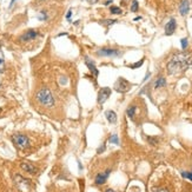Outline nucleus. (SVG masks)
<instances>
[{
	"mask_svg": "<svg viewBox=\"0 0 192 192\" xmlns=\"http://www.w3.org/2000/svg\"><path fill=\"white\" fill-rule=\"evenodd\" d=\"M85 63H86V65H87V67L90 69V71H92L93 72V74H95V77H98V74H99V71L97 70V67L95 66V64H93V61H90V59L89 58H86L85 59Z\"/></svg>",
	"mask_w": 192,
	"mask_h": 192,
	"instance_id": "obj_14",
	"label": "nucleus"
},
{
	"mask_svg": "<svg viewBox=\"0 0 192 192\" xmlns=\"http://www.w3.org/2000/svg\"><path fill=\"white\" fill-rule=\"evenodd\" d=\"M190 11V2L189 0H182L179 4V12L182 15H186Z\"/></svg>",
	"mask_w": 192,
	"mask_h": 192,
	"instance_id": "obj_12",
	"label": "nucleus"
},
{
	"mask_svg": "<svg viewBox=\"0 0 192 192\" xmlns=\"http://www.w3.org/2000/svg\"><path fill=\"white\" fill-rule=\"evenodd\" d=\"M87 2H90V4H97L98 2V0H86Z\"/></svg>",
	"mask_w": 192,
	"mask_h": 192,
	"instance_id": "obj_30",
	"label": "nucleus"
},
{
	"mask_svg": "<svg viewBox=\"0 0 192 192\" xmlns=\"http://www.w3.org/2000/svg\"><path fill=\"white\" fill-rule=\"evenodd\" d=\"M149 77H150V73H149V72H147V74H146V77H145V78H144V82H146V80H147V79H149Z\"/></svg>",
	"mask_w": 192,
	"mask_h": 192,
	"instance_id": "obj_31",
	"label": "nucleus"
},
{
	"mask_svg": "<svg viewBox=\"0 0 192 192\" xmlns=\"http://www.w3.org/2000/svg\"><path fill=\"white\" fill-rule=\"evenodd\" d=\"M110 12L112 13V14H121V8L120 7H117V6H111V8H110Z\"/></svg>",
	"mask_w": 192,
	"mask_h": 192,
	"instance_id": "obj_18",
	"label": "nucleus"
},
{
	"mask_svg": "<svg viewBox=\"0 0 192 192\" xmlns=\"http://www.w3.org/2000/svg\"><path fill=\"white\" fill-rule=\"evenodd\" d=\"M104 192H117V191H114V190H112V189H107V190H105Z\"/></svg>",
	"mask_w": 192,
	"mask_h": 192,
	"instance_id": "obj_32",
	"label": "nucleus"
},
{
	"mask_svg": "<svg viewBox=\"0 0 192 192\" xmlns=\"http://www.w3.org/2000/svg\"><path fill=\"white\" fill-rule=\"evenodd\" d=\"M38 1H43V0H38Z\"/></svg>",
	"mask_w": 192,
	"mask_h": 192,
	"instance_id": "obj_34",
	"label": "nucleus"
},
{
	"mask_svg": "<svg viewBox=\"0 0 192 192\" xmlns=\"http://www.w3.org/2000/svg\"><path fill=\"white\" fill-rule=\"evenodd\" d=\"M108 141H110L111 144H115V145H118V144H119V139H118V136H117V134H112V136L110 137Z\"/></svg>",
	"mask_w": 192,
	"mask_h": 192,
	"instance_id": "obj_19",
	"label": "nucleus"
},
{
	"mask_svg": "<svg viewBox=\"0 0 192 192\" xmlns=\"http://www.w3.org/2000/svg\"><path fill=\"white\" fill-rule=\"evenodd\" d=\"M104 151H105V144H102V146L98 149V153H101V152H104Z\"/></svg>",
	"mask_w": 192,
	"mask_h": 192,
	"instance_id": "obj_27",
	"label": "nucleus"
},
{
	"mask_svg": "<svg viewBox=\"0 0 192 192\" xmlns=\"http://www.w3.org/2000/svg\"><path fill=\"white\" fill-rule=\"evenodd\" d=\"M153 192H169V191L165 190V189H154V191Z\"/></svg>",
	"mask_w": 192,
	"mask_h": 192,
	"instance_id": "obj_29",
	"label": "nucleus"
},
{
	"mask_svg": "<svg viewBox=\"0 0 192 192\" xmlns=\"http://www.w3.org/2000/svg\"><path fill=\"white\" fill-rule=\"evenodd\" d=\"M105 117H106V119L108 120L110 124H114V123L117 121V114H115V112L112 111V110L106 111V112H105Z\"/></svg>",
	"mask_w": 192,
	"mask_h": 192,
	"instance_id": "obj_13",
	"label": "nucleus"
},
{
	"mask_svg": "<svg viewBox=\"0 0 192 192\" xmlns=\"http://www.w3.org/2000/svg\"><path fill=\"white\" fill-rule=\"evenodd\" d=\"M136 110H137V107H136L134 105H131V106L126 110V114H127L130 118H133L134 114H136Z\"/></svg>",
	"mask_w": 192,
	"mask_h": 192,
	"instance_id": "obj_16",
	"label": "nucleus"
},
{
	"mask_svg": "<svg viewBox=\"0 0 192 192\" xmlns=\"http://www.w3.org/2000/svg\"><path fill=\"white\" fill-rule=\"evenodd\" d=\"M143 64H144V58H143V59H140L139 61H137V63H134V64L130 65V69H138V67H140Z\"/></svg>",
	"mask_w": 192,
	"mask_h": 192,
	"instance_id": "obj_20",
	"label": "nucleus"
},
{
	"mask_svg": "<svg viewBox=\"0 0 192 192\" xmlns=\"http://www.w3.org/2000/svg\"><path fill=\"white\" fill-rule=\"evenodd\" d=\"M21 170H24L25 172H27V173H31V175H34V173H37V167L33 165V164H31L30 162H24V163H21Z\"/></svg>",
	"mask_w": 192,
	"mask_h": 192,
	"instance_id": "obj_11",
	"label": "nucleus"
},
{
	"mask_svg": "<svg viewBox=\"0 0 192 192\" xmlns=\"http://www.w3.org/2000/svg\"><path fill=\"white\" fill-rule=\"evenodd\" d=\"M182 176L184 178H188L192 182V172H182Z\"/></svg>",
	"mask_w": 192,
	"mask_h": 192,
	"instance_id": "obj_25",
	"label": "nucleus"
},
{
	"mask_svg": "<svg viewBox=\"0 0 192 192\" xmlns=\"http://www.w3.org/2000/svg\"><path fill=\"white\" fill-rule=\"evenodd\" d=\"M14 2H15V0H12V1H11V4H9V7H12V6H13V4H14Z\"/></svg>",
	"mask_w": 192,
	"mask_h": 192,
	"instance_id": "obj_33",
	"label": "nucleus"
},
{
	"mask_svg": "<svg viewBox=\"0 0 192 192\" xmlns=\"http://www.w3.org/2000/svg\"><path fill=\"white\" fill-rule=\"evenodd\" d=\"M46 18H47V17H46V13L43 11V12H41V15H39V19H40V20H45Z\"/></svg>",
	"mask_w": 192,
	"mask_h": 192,
	"instance_id": "obj_26",
	"label": "nucleus"
},
{
	"mask_svg": "<svg viewBox=\"0 0 192 192\" xmlns=\"http://www.w3.org/2000/svg\"><path fill=\"white\" fill-rule=\"evenodd\" d=\"M37 37H38V31H35V30H28V31H26L20 37V40L21 41H31V40H34Z\"/></svg>",
	"mask_w": 192,
	"mask_h": 192,
	"instance_id": "obj_8",
	"label": "nucleus"
},
{
	"mask_svg": "<svg viewBox=\"0 0 192 192\" xmlns=\"http://www.w3.org/2000/svg\"><path fill=\"white\" fill-rule=\"evenodd\" d=\"M35 99L38 100L39 104H41V105L45 106V107H52V106L54 105V98L52 96L51 91H50L48 89H46V87L40 89V90L37 92Z\"/></svg>",
	"mask_w": 192,
	"mask_h": 192,
	"instance_id": "obj_2",
	"label": "nucleus"
},
{
	"mask_svg": "<svg viewBox=\"0 0 192 192\" xmlns=\"http://www.w3.org/2000/svg\"><path fill=\"white\" fill-rule=\"evenodd\" d=\"M147 140H149V143L151 145H157L158 144V138L157 137H149Z\"/></svg>",
	"mask_w": 192,
	"mask_h": 192,
	"instance_id": "obj_22",
	"label": "nucleus"
},
{
	"mask_svg": "<svg viewBox=\"0 0 192 192\" xmlns=\"http://www.w3.org/2000/svg\"><path fill=\"white\" fill-rule=\"evenodd\" d=\"M111 89L110 87H101L98 92V104L99 105H102L107 99L108 97L111 96Z\"/></svg>",
	"mask_w": 192,
	"mask_h": 192,
	"instance_id": "obj_7",
	"label": "nucleus"
},
{
	"mask_svg": "<svg viewBox=\"0 0 192 192\" xmlns=\"http://www.w3.org/2000/svg\"><path fill=\"white\" fill-rule=\"evenodd\" d=\"M4 69H5V60H4V57L0 56V73L4 72Z\"/></svg>",
	"mask_w": 192,
	"mask_h": 192,
	"instance_id": "obj_23",
	"label": "nucleus"
},
{
	"mask_svg": "<svg viewBox=\"0 0 192 192\" xmlns=\"http://www.w3.org/2000/svg\"><path fill=\"white\" fill-rule=\"evenodd\" d=\"M131 86H132L131 83H128L126 79H124V78L120 77L115 82V84H114V90L117 92H119V93H125V92H127L131 89Z\"/></svg>",
	"mask_w": 192,
	"mask_h": 192,
	"instance_id": "obj_4",
	"label": "nucleus"
},
{
	"mask_svg": "<svg viewBox=\"0 0 192 192\" xmlns=\"http://www.w3.org/2000/svg\"><path fill=\"white\" fill-rule=\"evenodd\" d=\"M177 28V22L175 19H170V21L165 25V34L166 35H172Z\"/></svg>",
	"mask_w": 192,
	"mask_h": 192,
	"instance_id": "obj_9",
	"label": "nucleus"
},
{
	"mask_svg": "<svg viewBox=\"0 0 192 192\" xmlns=\"http://www.w3.org/2000/svg\"><path fill=\"white\" fill-rule=\"evenodd\" d=\"M15 184L18 185L19 190L22 192H28L30 191V189H31V183H30V180L26 179V178H24V177H21L20 175H17V176H15Z\"/></svg>",
	"mask_w": 192,
	"mask_h": 192,
	"instance_id": "obj_5",
	"label": "nucleus"
},
{
	"mask_svg": "<svg viewBox=\"0 0 192 192\" xmlns=\"http://www.w3.org/2000/svg\"><path fill=\"white\" fill-rule=\"evenodd\" d=\"M192 65V53L180 52L172 57V59L167 64V72L169 74H179L188 70Z\"/></svg>",
	"mask_w": 192,
	"mask_h": 192,
	"instance_id": "obj_1",
	"label": "nucleus"
},
{
	"mask_svg": "<svg viewBox=\"0 0 192 192\" xmlns=\"http://www.w3.org/2000/svg\"><path fill=\"white\" fill-rule=\"evenodd\" d=\"M110 173H111V171H110V170H106L105 172H100L99 175H97L96 180H95L97 185H101V184H104V183L107 180Z\"/></svg>",
	"mask_w": 192,
	"mask_h": 192,
	"instance_id": "obj_10",
	"label": "nucleus"
},
{
	"mask_svg": "<svg viewBox=\"0 0 192 192\" xmlns=\"http://www.w3.org/2000/svg\"><path fill=\"white\" fill-rule=\"evenodd\" d=\"M97 56H100V57H118V56H120V52H119V50H115V48L102 47V48H99L97 51Z\"/></svg>",
	"mask_w": 192,
	"mask_h": 192,
	"instance_id": "obj_6",
	"label": "nucleus"
},
{
	"mask_svg": "<svg viewBox=\"0 0 192 192\" xmlns=\"http://www.w3.org/2000/svg\"><path fill=\"white\" fill-rule=\"evenodd\" d=\"M138 8H139L138 1H137V0H133V1H132V5H131V11H132V12H137Z\"/></svg>",
	"mask_w": 192,
	"mask_h": 192,
	"instance_id": "obj_21",
	"label": "nucleus"
},
{
	"mask_svg": "<svg viewBox=\"0 0 192 192\" xmlns=\"http://www.w3.org/2000/svg\"><path fill=\"white\" fill-rule=\"evenodd\" d=\"M115 22H117V20H114V19L100 20V24H101V25H104V26H106V27H108V26H111V25H113V24H115Z\"/></svg>",
	"mask_w": 192,
	"mask_h": 192,
	"instance_id": "obj_17",
	"label": "nucleus"
},
{
	"mask_svg": "<svg viewBox=\"0 0 192 192\" xmlns=\"http://www.w3.org/2000/svg\"><path fill=\"white\" fill-rule=\"evenodd\" d=\"M71 14H72V11L70 9V11L67 12V14H66V18H67V20H69V21H71V20H70V18H71Z\"/></svg>",
	"mask_w": 192,
	"mask_h": 192,
	"instance_id": "obj_28",
	"label": "nucleus"
},
{
	"mask_svg": "<svg viewBox=\"0 0 192 192\" xmlns=\"http://www.w3.org/2000/svg\"><path fill=\"white\" fill-rule=\"evenodd\" d=\"M12 141H13V144L19 149V150H25V149H27L28 146H30V140H28V138L26 137V136H24V134H13L12 136Z\"/></svg>",
	"mask_w": 192,
	"mask_h": 192,
	"instance_id": "obj_3",
	"label": "nucleus"
},
{
	"mask_svg": "<svg viewBox=\"0 0 192 192\" xmlns=\"http://www.w3.org/2000/svg\"><path fill=\"white\" fill-rule=\"evenodd\" d=\"M180 43H182V48L183 50H186V47H188V39L186 38H183L180 40Z\"/></svg>",
	"mask_w": 192,
	"mask_h": 192,
	"instance_id": "obj_24",
	"label": "nucleus"
},
{
	"mask_svg": "<svg viewBox=\"0 0 192 192\" xmlns=\"http://www.w3.org/2000/svg\"><path fill=\"white\" fill-rule=\"evenodd\" d=\"M166 85V79L164 77H159L156 83H154V89H159V87H164Z\"/></svg>",
	"mask_w": 192,
	"mask_h": 192,
	"instance_id": "obj_15",
	"label": "nucleus"
}]
</instances>
